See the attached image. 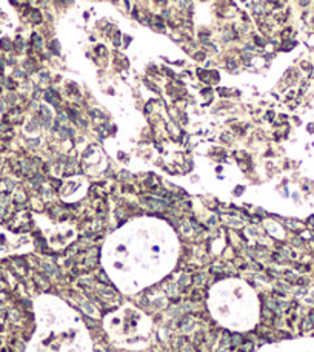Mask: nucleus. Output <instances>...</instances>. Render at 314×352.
I'll return each mask as SVG.
<instances>
[{
    "instance_id": "423d86ee",
    "label": "nucleus",
    "mask_w": 314,
    "mask_h": 352,
    "mask_svg": "<svg viewBox=\"0 0 314 352\" xmlns=\"http://www.w3.org/2000/svg\"><path fill=\"white\" fill-rule=\"evenodd\" d=\"M205 281V273H196L193 275V283L194 284H202Z\"/></svg>"
},
{
    "instance_id": "a211bd4d",
    "label": "nucleus",
    "mask_w": 314,
    "mask_h": 352,
    "mask_svg": "<svg viewBox=\"0 0 314 352\" xmlns=\"http://www.w3.org/2000/svg\"><path fill=\"white\" fill-rule=\"evenodd\" d=\"M2 278H3V272L0 270V280H2Z\"/></svg>"
},
{
    "instance_id": "1a4fd4ad",
    "label": "nucleus",
    "mask_w": 314,
    "mask_h": 352,
    "mask_svg": "<svg viewBox=\"0 0 314 352\" xmlns=\"http://www.w3.org/2000/svg\"><path fill=\"white\" fill-rule=\"evenodd\" d=\"M8 315H9V318H11L12 321H17L19 318H20V315H19V312H17V310H11V312H9Z\"/></svg>"
},
{
    "instance_id": "f3484780",
    "label": "nucleus",
    "mask_w": 314,
    "mask_h": 352,
    "mask_svg": "<svg viewBox=\"0 0 314 352\" xmlns=\"http://www.w3.org/2000/svg\"><path fill=\"white\" fill-rule=\"evenodd\" d=\"M308 2H310V0H300V3H302V5H308Z\"/></svg>"
},
{
    "instance_id": "f257e3e1",
    "label": "nucleus",
    "mask_w": 314,
    "mask_h": 352,
    "mask_svg": "<svg viewBox=\"0 0 314 352\" xmlns=\"http://www.w3.org/2000/svg\"><path fill=\"white\" fill-rule=\"evenodd\" d=\"M34 281L37 283V286L40 287V289H43V290H46L48 287H49V283H48V278L46 276H43V275H36L34 276Z\"/></svg>"
},
{
    "instance_id": "7ed1b4c3",
    "label": "nucleus",
    "mask_w": 314,
    "mask_h": 352,
    "mask_svg": "<svg viewBox=\"0 0 314 352\" xmlns=\"http://www.w3.org/2000/svg\"><path fill=\"white\" fill-rule=\"evenodd\" d=\"M252 349H254V343H252L251 340H247V341H243L240 344V351L242 352H252Z\"/></svg>"
},
{
    "instance_id": "f8f14e48",
    "label": "nucleus",
    "mask_w": 314,
    "mask_h": 352,
    "mask_svg": "<svg viewBox=\"0 0 314 352\" xmlns=\"http://www.w3.org/2000/svg\"><path fill=\"white\" fill-rule=\"evenodd\" d=\"M83 321L88 324V326H90V327H92V326H95V321H92V320H90V318H88L86 315H83Z\"/></svg>"
},
{
    "instance_id": "9d476101",
    "label": "nucleus",
    "mask_w": 314,
    "mask_h": 352,
    "mask_svg": "<svg viewBox=\"0 0 314 352\" xmlns=\"http://www.w3.org/2000/svg\"><path fill=\"white\" fill-rule=\"evenodd\" d=\"M276 287H277V289H282L283 292H288V290H290V286H288V284H285V283H277Z\"/></svg>"
},
{
    "instance_id": "4468645a",
    "label": "nucleus",
    "mask_w": 314,
    "mask_h": 352,
    "mask_svg": "<svg viewBox=\"0 0 314 352\" xmlns=\"http://www.w3.org/2000/svg\"><path fill=\"white\" fill-rule=\"evenodd\" d=\"M200 298H202V295L196 290V292L193 294V301H200Z\"/></svg>"
},
{
    "instance_id": "20e7f679",
    "label": "nucleus",
    "mask_w": 314,
    "mask_h": 352,
    "mask_svg": "<svg viewBox=\"0 0 314 352\" xmlns=\"http://www.w3.org/2000/svg\"><path fill=\"white\" fill-rule=\"evenodd\" d=\"M311 326H314V310L303 320V329H310Z\"/></svg>"
},
{
    "instance_id": "2eb2a0df",
    "label": "nucleus",
    "mask_w": 314,
    "mask_h": 352,
    "mask_svg": "<svg viewBox=\"0 0 314 352\" xmlns=\"http://www.w3.org/2000/svg\"><path fill=\"white\" fill-rule=\"evenodd\" d=\"M188 276H182V278H180V284H183V286H186V284H188Z\"/></svg>"
},
{
    "instance_id": "6e6552de",
    "label": "nucleus",
    "mask_w": 314,
    "mask_h": 352,
    "mask_svg": "<svg viewBox=\"0 0 314 352\" xmlns=\"http://www.w3.org/2000/svg\"><path fill=\"white\" fill-rule=\"evenodd\" d=\"M80 284H82V286H92V284H94V281H92V278H90V276H86V278L80 280Z\"/></svg>"
},
{
    "instance_id": "0eeeda50",
    "label": "nucleus",
    "mask_w": 314,
    "mask_h": 352,
    "mask_svg": "<svg viewBox=\"0 0 314 352\" xmlns=\"http://www.w3.org/2000/svg\"><path fill=\"white\" fill-rule=\"evenodd\" d=\"M95 263H97V260H95V256H92V258H86V260H85V266H86L88 269H91V267H94V266H95Z\"/></svg>"
},
{
    "instance_id": "ddd939ff",
    "label": "nucleus",
    "mask_w": 314,
    "mask_h": 352,
    "mask_svg": "<svg viewBox=\"0 0 314 352\" xmlns=\"http://www.w3.org/2000/svg\"><path fill=\"white\" fill-rule=\"evenodd\" d=\"M32 42L36 43L37 46H42V40H40V39L37 37V34H34V37H32Z\"/></svg>"
},
{
    "instance_id": "f03ea898",
    "label": "nucleus",
    "mask_w": 314,
    "mask_h": 352,
    "mask_svg": "<svg viewBox=\"0 0 314 352\" xmlns=\"http://www.w3.org/2000/svg\"><path fill=\"white\" fill-rule=\"evenodd\" d=\"M240 343H243L242 335H240V334H233V335H231V344H229V348H231V349H234L237 344H240Z\"/></svg>"
},
{
    "instance_id": "9b49d317",
    "label": "nucleus",
    "mask_w": 314,
    "mask_h": 352,
    "mask_svg": "<svg viewBox=\"0 0 314 352\" xmlns=\"http://www.w3.org/2000/svg\"><path fill=\"white\" fill-rule=\"evenodd\" d=\"M99 280L102 281V283H105V284H110V280L106 278V275H105V272H100L99 273Z\"/></svg>"
},
{
    "instance_id": "dca6fc26",
    "label": "nucleus",
    "mask_w": 314,
    "mask_h": 352,
    "mask_svg": "<svg viewBox=\"0 0 314 352\" xmlns=\"http://www.w3.org/2000/svg\"><path fill=\"white\" fill-rule=\"evenodd\" d=\"M3 215H5V207L0 204V216H3Z\"/></svg>"
},
{
    "instance_id": "39448f33",
    "label": "nucleus",
    "mask_w": 314,
    "mask_h": 352,
    "mask_svg": "<svg viewBox=\"0 0 314 352\" xmlns=\"http://www.w3.org/2000/svg\"><path fill=\"white\" fill-rule=\"evenodd\" d=\"M12 349H14V352H23L25 344L20 340H14V341H12Z\"/></svg>"
}]
</instances>
